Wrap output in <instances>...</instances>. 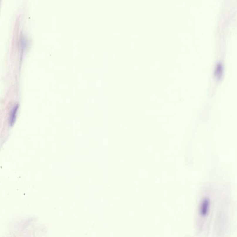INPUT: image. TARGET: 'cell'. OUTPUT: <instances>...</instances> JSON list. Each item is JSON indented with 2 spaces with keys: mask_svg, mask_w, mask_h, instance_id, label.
Returning <instances> with one entry per match:
<instances>
[{
  "mask_svg": "<svg viewBox=\"0 0 237 237\" xmlns=\"http://www.w3.org/2000/svg\"><path fill=\"white\" fill-rule=\"evenodd\" d=\"M18 106L14 107L13 109L12 113H11V119H10V124H13L14 123V120H16V114L17 111Z\"/></svg>",
  "mask_w": 237,
  "mask_h": 237,
  "instance_id": "1",
  "label": "cell"
}]
</instances>
